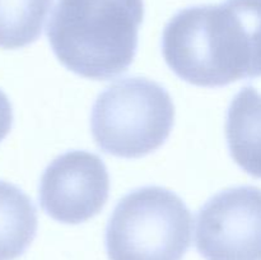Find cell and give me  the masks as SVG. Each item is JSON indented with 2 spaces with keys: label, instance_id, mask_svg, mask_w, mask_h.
<instances>
[{
  "label": "cell",
  "instance_id": "6da1fadb",
  "mask_svg": "<svg viewBox=\"0 0 261 260\" xmlns=\"http://www.w3.org/2000/svg\"><path fill=\"white\" fill-rule=\"evenodd\" d=\"M162 54L173 73L198 87L261 76V0H226L176 13Z\"/></svg>",
  "mask_w": 261,
  "mask_h": 260
},
{
  "label": "cell",
  "instance_id": "7a4b0ae2",
  "mask_svg": "<svg viewBox=\"0 0 261 260\" xmlns=\"http://www.w3.org/2000/svg\"><path fill=\"white\" fill-rule=\"evenodd\" d=\"M143 18V0H58L47 37L66 69L107 81L132 65Z\"/></svg>",
  "mask_w": 261,
  "mask_h": 260
},
{
  "label": "cell",
  "instance_id": "3957f363",
  "mask_svg": "<svg viewBox=\"0 0 261 260\" xmlns=\"http://www.w3.org/2000/svg\"><path fill=\"white\" fill-rule=\"evenodd\" d=\"M175 106L157 82L133 76L107 87L93 105L92 135L103 152L140 158L154 152L170 137Z\"/></svg>",
  "mask_w": 261,
  "mask_h": 260
},
{
  "label": "cell",
  "instance_id": "277c9868",
  "mask_svg": "<svg viewBox=\"0 0 261 260\" xmlns=\"http://www.w3.org/2000/svg\"><path fill=\"white\" fill-rule=\"evenodd\" d=\"M193 217L182 199L161 186L135 189L117 203L106 228L110 260H182Z\"/></svg>",
  "mask_w": 261,
  "mask_h": 260
},
{
  "label": "cell",
  "instance_id": "5b68a950",
  "mask_svg": "<svg viewBox=\"0 0 261 260\" xmlns=\"http://www.w3.org/2000/svg\"><path fill=\"white\" fill-rule=\"evenodd\" d=\"M196 249L206 260H261V189L216 194L196 217Z\"/></svg>",
  "mask_w": 261,
  "mask_h": 260
},
{
  "label": "cell",
  "instance_id": "8992f818",
  "mask_svg": "<svg viewBox=\"0 0 261 260\" xmlns=\"http://www.w3.org/2000/svg\"><path fill=\"white\" fill-rule=\"evenodd\" d=\"M110 176L103 161L86 150H69L46 167L38 198L43 211L61 223L78 224L103 209Z\"/></svg>",
  "mask_w": 261,
  "mask_h": 260
},
{
  "label": "cell",
  "instance_id": "52a82bcc",
  "mask_svg": "<svg viewBox=\"0 0 261 260\" xmlns=\"http://www.w3.org/2000/svg\"><path fill=\"white\" fill-rule=\"evenodd\" d=\"M226 137L234 162L249 175L261 178V93L244 87L227 112Z\"/></svg>",
  "mask_w": 261,
  "mask_h": 260
},
{
  "label": "cell",
  "instance_id": "ba28073f",
  "mask_svg": "<svg viewBox=\"0 0 261 260\" xmlns=\"http://www.w3.org/2000/svg\"><path fill=\"white\" fill-rule=\"evenodd\" d=\"M37 212L18 186L0 180V260H15L37 233Z\"/></svg>",
  "mask_w": 261,
  "mask_h": 260
},
{
  "label": "cell",
  "instance_id": "9c48e42d",
  "mask_svg": "<svg viewBox=\"0 0 261 260\" xmlns=\"http://www.w3.org/2000/svg\"><path fill=\"white\" fill-rule=\"evenodd\" d=\"M53 0H0V47L22 48L41 36Z\"/></svg>",
  "mask_w": 261,
  "mask_h": 260
},
{
  "label": "cell",
  "instance_id": "30bf717a",
  "mask_svg": "<svg viewBox=\"0 0 261 260\" xmlns=\"http://www.w3.org/2000/svg\"><path fill=\"white\" fill-rule=\"evenodd\" d=\"M13 125V109L7 94L0 89V142L9 134Z\"/></svg>",
  "mask_w": 261,
  "mask_h": 260
}]
</instances>
